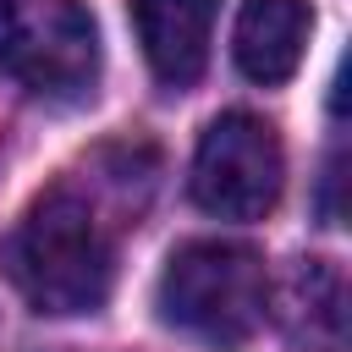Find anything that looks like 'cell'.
<instances>
[{
	"mask_svg": "<svg viewBox=\"0 0 352 352\" xmlns=\"http://www.w3.org/2000/svg\"><path fill=\"white\" fill-rule=\"evenodd\" d=\"M16 292L38 314H94L110 297V242L77 192H44L6 248Z\"/></svg>",
	"mask_w": 352,
	"mask_h": 352,
	"instance_id": "6da1fadb",
	"label": "cell"
},
{
	"mask_svg": "<svg viewBox=\"0 0 352 352\" xmlns=\"http://www.w3.org/2000/svg\"><path fill=\"white\" fill-rule=\"evenodd\" d=\"M280 138L270 121L231 110L220 121H209V132L198 138L192 154V198L198 209L220 214V220H258L275 209L280 198Z\"/></svg>",
	"mask_w": 352,
	"mask_h": 352,
	"instance_id": "277c9868",
	"label": "cell"
},
{
	"mask_svg": "<svg viewBox=\"0 0 352 352\" xmlns=\"http://www.w3.org/2000/svg\"><path fill=\"white\" fill-rule=\"evenodd\" d=\"M154 302L170 330L214 352H236L242 341H253L270 308L264 258L236 242H187L165 258Z\"/></svg>",
	"mask_w": 352,
	"mask_h": 352,
	"instance_id": "7a4b0ae2",
	"label": "cell"
},
{
	"mask_svg": "<svg viewBox=\"0 0 352 352\" xmlns=\"http://www.w3.org/2000/svg\"><path fill=\"white\" fill-rule=\"evenodd\" d=\"M214 6L220 0H132L138 44H143V55L165 88H187L204 77Z\"/></svg>",
	"mask_w": 352,
	"mask_h": 352,
	"instance_id": "5b68a950",
	"label": "cell"
},
{
	"mask_svg": "<svg viewBox=\"0 0 352 352\" xmlns=\"http://www.w3.org/2000/svg\"><path fill=\"white\" fill-rule=\"evenodd\" d=\"M275 319L297 346L341 352L346 346V275H341V264L297 258L275 286Z\"/></svg>",
	"mask_w": 352,
	"mask_h": 352,
	"instance_id": "52a82bcc",
	"label": "cell"
},
{
	"mask_svg": "<svg viewBox=\"0 0 352 352\" xmlns=\"http://www.w3.org/2000/svg\"><path fill=\"white\" fill-rule=\"evenodd\" d=\"M308 33H314L308 0H242L236 33H231V55H236L248 82L280 88L302 66Z\"/></svg>",
	"mask_w": 352,
	"mask_h": 352,
	"instance_id": "8992f818",
	"label": "cell"
},
{
	"mask_svg": "<svg viewBox=\"0 0 352 352\" xmlns=\"http://www.w3.org/2000/svg\"><path fill=\"white\" fill-rule=\"evenodd\" d=\"M0 72L28 94L77 99L99 77V28L82 0H0Z\"/></svg>",
	"mask_w": 352,
	"mask_h": 352,
	"instance_id": "3957f363",
	"label": "cell"
}]
</instances>
